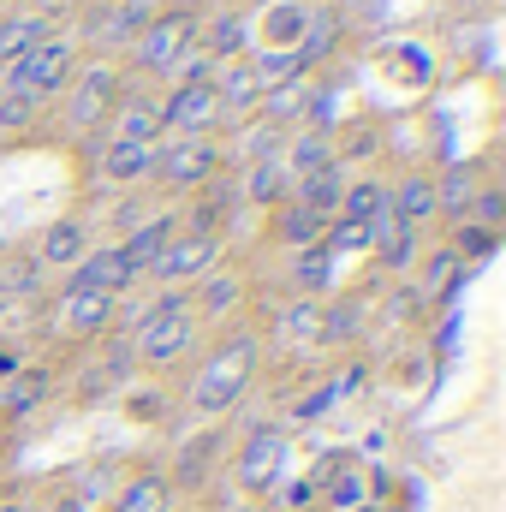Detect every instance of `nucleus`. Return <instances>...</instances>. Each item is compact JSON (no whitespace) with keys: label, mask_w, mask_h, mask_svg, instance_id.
Here are the masks:
<instances>
[{"label":"nucleus","mask_w":506,"mask_h":512,"mask_svg":"<svg viewBox=\"0 0 506 512\" xmlns=\"http://www.w3.org/2000/svg\"><path fill=\"white\" fill-rule=\"evenodd\" d=\"M197 316H191V292L185 286H167L149 310H137V328H131V358L149 364V370H173L191 346H197Z\"/></svg>","instance_id":"1"},{"label":"nucleus","mask_w":506,"mask_h":512,"mask_svg":"<svg viewBox=\"0 0 506 512\" xmlns=\"http://www.w3.org/2000/svg\"><path fill=\"white\" fill-rule=\"evenodd\" d=\"M256 382V334H227L209 358H203V370L191 376V411L197 417H227Z\"/></svg>","instance_id":"2"},{"label":"nucleus","mask_w":506,"mask_h":512,"mask_svg":"<svg viewBox=\"0 0 506 512\" xmlns=\"http://www.w3.org/2000/svg\"><path fill=\"white\" fill-rule=\"evenodd\" d=\"M72 60H78L72 36H42L36 48H24V54L0 72V90H6V96H24V102H48L54 90L72 84Z\"/></svg>","instance_id":"3"},{"label":"nucleus","mask_w":506,"mask_h":512,"mask_svg":"<svg viewBox=\"0 0 506 512\" xmlns=\"http://www.w3.org/2000/svg\"><path fill=\"white\" fill-rule=\"evenodd\" d=\"M286 459H292V429L280 423H256L233 459V489L245 501H268L280 483H286Z\"/></svg>","instance_id":"4"},{"label":"nucleus","mask_w":506,"mask_h":512,"mask_svg":"<svg viewBox=\"0 0 506 512\" xmlns=\"http://www.w3.org/2000/svg\"><path fill=\"white\" fill-rule=\"evenodd\" d=\"M191 48H197V12H191V6H167V12H155V18L137 30L131 66H137L143 78H167Z\"/></svg>","instance_id":"5"},{"label":"nucleus","mask_w":506,"mask_h":512,"mask_svg":"<svg viewBox=\"0 0 506 512\" xmlns=\"http://www.w3.org/2000/svg\"><path fill=\"white\" fill-rule=\"evenodd\" d=\"M161 185L173 191H203L215 173H221V143L215 137H173V143H155V167H149Z\"/></svg>","instance_id":"6"},{"label":"nucleus","mask_w":506,"mask_h":512,"mask_svg":"<svg viewBox=\"0 0 506 512\" xmlns=\"http://www.w3.org/2000/svg\"><path fill=\"white\" fill-rule=\"evenodd\" d=\"M221 96L215 84H173L161 96V137H209L221 126Z\"/></svg>","instance_id":"7"},{"label":"nucleus","mask_w":506,"mask_h":512,"mask_svg":"<svg viewBox=\"0 0 506 512\" xmlns=\"http://www.w3.org/2000/svg\"><path fill=\"white\" fill-rule=\"evenodd\" d=\"M215 256H221V233H191V227H179V233L167 239V251L155 256L149 280H167V286L203 280V274L215 268Z\"/></svg>","instance_id":"8"},{"label":"nucleus","mask_w":506,"mask_h":512,"mask_svg":"<svg viewBox=\"0 0 506 512\" xmlns=\"http://www.w3.org/2000/svg\"><path fill=\"white\" fill-rule=\"evenodd\" d=\"M120 72L108 66V60H96V66H84L78 72V84H72V96H66V120L78 131H90L96 120H108L114 114V102H120Z\"/></svg>","instance_id":"9"},{"label":"nucleus","mask_w":506,"mask_h":512,"mask_svg":"<svg viewBox=\"0 0 506 512\" xmlns=\"http://www.w3.org/2000/svg\"><path fill=\"white\" fill-rule=\"evenodd\" d=\"M108 322H114V298H102V292H78V286H66L60 304H54V328H60L66 340H96Z\"/></svg>","instance_id":"10"},{"label":"nucleus","mask_w":506,"mask_h":512,"mask_svg":"<svg viewBox=\"0 0 506 512\" xmlns=\"http://www.w3.org/2000/svg\"><path fill=\"white\" fill-rule=\"evenodd\" d=\"M72 286L78 292H102V298H126L131 286H137V268L120 256V245H102V251H90L72 268Z\"/></svg>","instance_id":"11"},{"label":"nucleus","mask_w":506,"mask_h":512,"mask_svg":"<svg viewBox=\"0 0 506 512\" xmlns=\"http://www.w3.org/2000/svg\"><path fill=\"white\" fill-rule=\"evenodd\" d=\"M280 167H286V179L298 185V179H310V173H328V167H340V143H334L328 131L304 126V131H292V137L280 143Z\"/></svg>","instance_id":"12"},{"label":"nucleus","mask_w":506,"mask_h":512,"mask_svg":"<svg viewBox=\"0 0 506 512\" xmlns=\"http://www.w3.org/2000/svg\"><path fill=\"white\" fill-rule=\"evenodd\" d=\"M376 495H381V471L358 465V459H346V465L328 477V489L316 495V507L322 512H364Z\"/></svg>","instance_id":"13"},{"label":"nucleus","mask_w":506,"mask_h":512,"mask_svg":"<svg viewBox=\"0 0 506 512\" xmlns=\"http://www.w3.org/2000/svg\"><path fill=\"white\" fill-rule=\"evenodd\" d=\"M197 48H203L209 60H245V48H251V18H245L239 6H227V12H215V18H197Z\"/></svg>","instance_id":"14"},{"label":"nucleus","mask_w":506,"mask_h":512,"mask_svg":"<svg viewBox=\"0 0 506 512\" xmlns=\"http://www.w3.org/2000/svg\"><path fill=\"white\" fill-rule=\"evenodd\" d=\"M209 84H215V96H221V114H227V120H245V114H256V102H262V84H256L251 60H221Z\"/></svg>","instance_id":"15"},{"label":"nucleus","mask_w":506,"mask_h":512,"mask_svg":"<svg viewBox=\"0 0 506 512\" xmlns=\"http://www.w3.org/2000/svg\"><path fill=\"white\" fill-rule=\"evenodd\" d=\"M84 256H90V227H84L78 215H66V221H54V227L42 233L36 268H78Z\"/></svg>","instance_id":"16"},{"label":"nucleus","mask_w":506,"mask_h":512,"mask_svg":"<svg viewBox=\"0 0 506 512\" xmlns=\"http://www.w3.org/2000/svg\"><path fill=\"white\" fill-rule=\"evenodd\" d=\"M114 137L126 143H161V102L143 90H120L114 102Z\"/></svg>","instance_id":"17"},{"label":"nucleus","mask_w":506,"mask_h":512,"mask_svg":"<svg viewBox=\"0 0 506 512\" xmlns=\"http://www.w3.org/2000/svg\"><path fill=\"white\" fill-rule=\"evenodd\" d=\"M340 36H346V18L334 12V6H316L310 18H304V36H298V60H304V72L310 66H322V60H334V48H340Z\"/></svg>","instance_id":"18"},{"label":"nucleus","mask_w":506,"mask_h":512,"mask_svg":"<svg viewBox=\"0 0 506 512\" xmlns=\"http://www.w3.org/2000/svg\"><path fill=\"white\" fill-rule=\"evenodd\" d=\"M387 209H393L405 227L435 221V215H441V209H435V179H429V173H405L399 185H387Z\"/></svg>","instance_id":"19"},{"label":"nucleus","mask_w":506,"mask_h":512,"mask_svg":"<svg viewBox=\"0 0 506 512\" xmlns=\"http://www.w3.org/2000/svg\"><path fill=\"white\" fill-rule=\"evenodd\" d=\"M310 72L304 78H292V84H274V90H262V102H256V120H268V126H298L304 114H310Z\"/></svg>","instance_id":"20"},{"label":"nucleus","mask_w":506,"mask_h":512,"mask_svg":"<svg viewBox=\"0 0 506 512\" xmlns=\"http://www.w3.org/2000/svg\"><path fill=\"white\" fill-rule=\"evenodd\" d=\"M149 167H155V143H126V137L102 143V179L108 185H137V179H149Z\"/></svg>","instance_id":"21"},{"label":"nucleus","mask_w":506,"mask_h":512,"mask_svg":"<svg viewBox=\"0 0 506 512\" xmlns=\"http://www.w3.org/2000/svg\"><path fill=\"white\" fill-rule=\"evenodd\" d=\"M167 507H173V489H167L161 471H137L108 495V512H167Z\"/></svg>","instance_id":"22"},{"label":"nucleus","mask_w":506,"mask_h":512,"mask_svg":"<svg viewBox=\"0 0 506 512\" xmlns=\"http://www.w3.org/2000/svg\"><path fill=\"white\" fill-rule=\"evenodd\" d=\"M173 233H179V221H173V215H155V221H137V227L126 233V245H120V256H126L131 268H137V280H143V274L155 268V256L167 251V239H173Z\"/></svg>","instance_id":"23"},{"label":"nucleus","mask_w":506,"mask_h":512,"mask_svg":"<svg viewBox=\"0 0 506 512\" xmlns=\"http://www.w3.org/2000/svg\"><path fill=\"white\" fill-rule=\"evenodd\" d=\"M149 18H155L149 0H120V6H108V12L96 18V42H102V48H131Z\"/></svg>","instance_id":"24"},{"label":"nucleus","mask_w":506,"mask_h":512,"mask_svg":"<svg viewBox=\"0 0 506 512\" xmlns=\"http://www.w3.org/2000/svg\"><path fill=\"white\" fill-rule=\"evenodd\" d=\"M477 191H483V185H477V167H471V161H453V167H447V173L435 179V209H441V215H447V221L459 227Z\"/></svg>","instance_id":"25"},{"label":"nucleus","mask_w":506,"mask_h":512,"mask_svg":"<svg viewBox=\"0 0 506 512\" xmlns=\"http://www.w3.org/2000/svg\"><path fill=\"white\" fill-rule=\"evenodd\" d=\"M322 233H328V221L316 215V209H304V203H280V215H274V239L286 245V251H304V245H322Z\"/></svg>","instance_id":"26"},{"label":"nucleus","mask_w":506,"mask_h":512,"mask_svg":"<svg viewBox=\"0 0 506 512\" xmlns=\"http://www.w3.org/2000/svg\"><path fill=\"white\" fill-rule=\"evenodd\" d=\"M42 36H54L48 12H12V18H0V72H6L24 48H36Z\"/></svg>","instance_id":"27"},{"label":"nucleus","mask_w":506,"mask_h":512,"mask_svg":"<svg viewBox=\"0 0 506 512\" xmlns=\"http://www.w3.org/2000/svg\"><path fill=\"white\" fill-rule=\"evenodd\" d=\"M340 197H346V173H340V167H328V173H310V179H298V185H292V203L316 209L322 221H334V215H340Z\"/></svg>","instance_id":"28"},{"label":"nucleus","mask_w":506,"mask_h":512,"mask_svg":"<svg viewBox=\"0 0 506 512\" xmlns=\"http://www.w3.org/2000/svg\"><path fill=\"white\" fill-rule=\"evenodd\" d=\"M239 298H245V280L239 274H203V292L191 298V316L197 322H221L227 310H239Z\"/></svg>","instance_id":"29"},{"label":"nucleus","mask_w":506,"mask_h":512,"mask_svg":"<svg viewBox=\"0 0 506 512\" xmlns=\"http://www.w3.org/2000/svg\"><path fill=\"white\" fill-rule=\"evenodd\" d=\"M328 286H334V256L322 251V245L292 251V292L298 298H322Z\"/></svg>","instance_id":"30"},{"label":"nucleus","mask_w":506,"mask_h":512,"mask_svg":"<svg viewBox=\"0 0 506 512\" xmlns=\"http://www.w3.org/2000/svg\"><path fill=\"white\" fill-rule=\"evenodd\" d=\"M245 197H251L256 209H280V203L292 197V179H286L280 155H268V161H251V173H245Z\"/></svg>","instance_id":"31"},{"label":"nucleus","mask_w":506,"mask_h":512,"mask_svg":"<svg viewBox=\"0 0 506 512\" xmlns=\"http://www.w3.org/2000/svg\"><path fill=\"white\" fill-rule=\"evenodd\" d=\"M304 18H310L304 0H280V6H268V12H262V48H298Z\"/></svg>","instance_id":"32"},{"label":"nucleus","mask_w":506,"mask_h":512,"mask_svg":"<svg viewBox=\"0 0 506 512\" xmlns=\"http://www.w3.org/2000/svg\"><path fill=\"white\" fill-rule=\"evenodd\" d=\"M274 334H280L286 346H316V340H322V298H298V304H286L280 322H274Z\"/></svg>","instance_id":"33"},{"label":"nucleus","mask_w":506,"mask_h":512,"mask_svg":"<svg viewBox=\"0 0 506 512\" xmlns=\"http://www.w3.org/2000/svg\"><path fill=\"white\" fill-rule=\"evenodd\" d=\"M48 399V376L42 370H12V382L0 387V417H24Z\"/></svg>","instance_id":"34"},{"label":"nucleus","mask_w":506,"mask_h":512,"mask_svg":"<svg viewBox=\"0 0 506 512\" xmlns=\"http://www.w3.org/2000/svg\"><path fill=\"white\" fill-rule=\"evenodd\" d=\"M251 72H256V84H262V90H274V84H292V78H304V60H298L292 48H256Z\"/></svg>","instance_id":"35"},{"label":"nucleus","mask_w":506,"mask_h":512,"mask_svg":"<svg viewBox=\"0 0 506 512\" xmlns=\"http://www.w3.org/2000/svg\"><path fill=\"white\" fill-rule=\"evenodd\" d=\"M358 328H364V304H358V298L322 304V340H328V346H346V340H358Z\"/></svg>","instance_id":"36"},{"label":"nucleus","mask_w":506,"mask_h":512,"mask_svg":"<svg viewBox=\"0 0 506 512\" xmlns=\"http://www.w3.org/2000/svg\"><path fill=\"white\" fill-rule=\"evenodd\" d=\"M221 459V429L215 435H203V441H191L185 453H179V465H173V477L179 483H209V465Z\"/></svg>","instance_id":"37"},{"label":"nucleus","mask_w":506,"mask_h":512,"mask_svg":"<svg viewBox=\"0 0 506 512\" xmlns=\"http://www.w3.org/2000/svg\"><path fill=\"white\" fill-rule=\"evenodd\" d=\"M376 209H387V185H381V179H358V185H346V197H340V221H370Z\"/></svg>","instance_id":"38"},{"label":"nucleus","mask_w":506,"mask_h":512,"mask_svg":"<svg viewBox=\"0 0 506 512\" xmlns=\"http://www.w3.org/2000/svg\"><path fill=\"white\" fill-rule=\"evenodd\" d=\"M322 251H328V256H364V251H370V227H364V221H340V215H334V221H328V233H322Z\"/></svg>","instance_id":"39"},{"label":"nucleus","mask_w":506,"mask_h":512,"mask_svg":"<svg viewBox=\"0 0 506 512\" xmlns=\"http://www.w3.org/2000/svg\"><path fill=\"white\" fill-rule=\"evenodd\" d=\"M501 245V233H489V227H471V221H459V233H453V256H465V268H477V262H489Z\"/></svg>","instance_id":"40"},{"label":"nucleus","mask_w":506,"mask_h":512,"mask_svg":"<svg viewBox=\"0 0 506 512\" xmlns=\"http://www.w3.org/2000/svg\"><path fill=\"white\" fill-rule=\"evenodd\" d=\"M280 143H286V131L251 114V126H245V137H239V161H268V155H280Z\"/></svg>","instance_id":"41"},{"label":"nucleus","mask_w":506,"mask_h":512,"mask_svg":"<svg viewBox=\"0 0 506 512\" xmlns=\"http://www.w3.org/2000/svg\"><path fill=\"white\" fill-rule=\"evenodd\" d=\"M465 221H471V227H489V233H501V221H506V197L495 191V185H483V191L471 197Z\"/></svg>","instance_id":"42"},{"label":"nucleus","mask_w":506,"mask_h":512,"mask_svg":"<svg viewBox=\"0 0 506 512\" xmlns=\"http://www.w3.org/2000/svg\"><path fill=\"white\" fill-rule=\"evenodd\" d=\"M376 256L387 262V268H393V274H405V268L417 262V227H399L387 245H376Z\"/></svg>","instance_id":"43"},{"label":"nucleus","mask_w":506,"mask_h":512,"mask_svg":"<svg viewBox=\"0 0 506 512\" xmlns=\"http://www.w3.org/2000/svg\"><path fill=\"white\" fill-rule=\"evenodd\" d=\"M54 512H90V507H84L78 495H66V501H54Z\"/></svg>","instance_id":"44"},{"label":"nucleus","mask_w":506,"mask_h":512,"mask_svg":"<svg viewBox=\"0 0 506 512\" xmlns=\"http://www.w3.org/2000/svg\"><path fill=\"white\" fill-rule=\"evenodd\" d=\"M251 6H256V12H268V6H280V0H251Z\"/></svg>","instance_id":"45"},{"label":"nucleus","mask_w":506,"mask_h":512,"mask_svg":"<svg viewBox=\"0 0 506 512\" xmlns=\"http://www.w3.org/2000/svg\"><path fill=\"white\" fill-rule=\"evenodd\" d=\"M0 370H12V358H6V352H0Z\"/></svg>","instance_id":"46"},{"label":"nucleus","mask_w":506,"mask_h":512,"mask_svg":"<svg viewBox=\"0 0 506 512\" xmlns=\"http://www.w3.org/2000/svg\"><path fill=\"white\" fill-rule=\"evenodd\" d=\"M233 512H256V507H233Z\"/></svg>","instance_id":"47"},{"label":"nucleus","mask_w":506,"mask_h":512,"mask_svg":"<svg viewBox=\"0 0 506 512\" xmlns=\"http://www.w3.org/2000/svg\"><path fill=\"white\" fill-rule=\"evenodd\" d=\"M0 316H6V304H0Z\"/></svg>","instance_id":"48"},{"label":"nucleus","mask_w":506,"mask_h":512,"mask_svg":"<svg viewBox=\"0 0 506 512\" xmlns=\"http://www.w3.org/2000/svg\"><path fill=\"white\" fill-rule=\"evenodd\" d=\"M310 512H322V507H310Z\"/></svg>","instance_id":"49"},{"label":"nucleus","mask_w":506,"mask_h":512,"mask_svg":"<svg viewBox=\"0 0 506 512\" xmlns=\"http://www.w3.org/2000/svg\"><path fill=\"white\" fill-rule=\"evenodd\" d=\"M364 512H370V507H364Z\"/></svg>","instance_id":"50"}]
</instances>
